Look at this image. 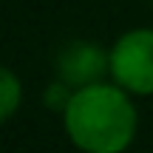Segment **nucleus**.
<instances>
[{
	"label": "nucleus",
	"instance_id": "f257e3e1",
	"mask_svg": "<svg viewBox=\"0 0 153 153\" xmlns=\"http://www.w3.org/2000/svg\"><path fill=\"white\" fill-rule=\"evenodd\" d=\"M116 82H94L74 88L62 108V128L71 145L82 153H125L136 139L139 111Z\"/></svg>",
	"mask_w": 153,
	"mask_h": 153
},
{
	"label": "nucleus",
	"instance_id": "f03ea898",
	"mask_svg": "<svg viewBox=\"0 0 153 153\" xmlns=\"http://www.w3.org/2000/svg\"><path fill=\"white\" fill-rule=\"evenodd\" d=\"M111 79L133 97L153 94V28H131L111 45Z\"/></svg>",
	"mask_w": 153,
	"mask_h": 153
},
{
	"label": "nucleus",
	"instance_id": "7ed1b4c3",
	"mask_svg": "<svg viewBox=\"0 0 153 153\" xmlns=\"http://www.w3.org/2000/svg\"><path fill=\"white\" fill-rule=\"evenodd\" d=\"M105 74H111V54L97 43L74 40L57 54V76L71 88L102 82Z\"/></svg>",
	"mask_w": 153,
	"mask_h": 153
},
{
	"label": "nucleus",
	"instance_id": "20e7f679",
	"mask_svg": "<svg viewBox=\"0 0 153 153\" xmlns=\"http://www.w3.org/2000/svg\"><path fill=\"white\" fill-rule=\"evenodd\" d=\"M23 105V85L17 79V74L11 68L0 65V125L6 119L17 114V108Z\"/></svg>",
	"mask_w": 153,
	"mask_h": 153
},
{
	"label": "nucleus",
	"instance_id": "39448f33",
	"mask_svg": "<svg viewBox=\"0 0 153 153\" xmlns=\"http://www.w3.org/2000/svg\"><path fill=\"white\" fill-rule=\"evenodd\" d=\"M71 94H74V88L71 85H65V82L57 76L54 82H51V88H48V94H45V99H48V108H54V111H62L68 105V99H71Z\"/></svg>",
	"mask_w": 153,
	"mask_h": 153
}]
</instances>
